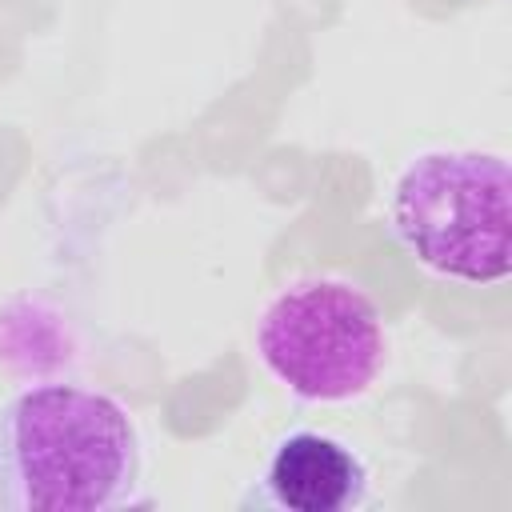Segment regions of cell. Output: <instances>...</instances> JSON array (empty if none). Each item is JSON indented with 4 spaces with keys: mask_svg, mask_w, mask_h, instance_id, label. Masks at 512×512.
<instances>
[{
    "mask_svg": "<svg viewBox=\"0 0 512 512\" xmlns=\"http://www.w3.org/2000/svg\"><path fill=\"white\" fill-rule=\"evenodd\" d=\"M148 504L132 412L96 388L32 384L0 404L4 512H120Z\"/></svg>",
    "mask_w": 512,
    "mask_h": 512,
    "instance_id": "obj_1",
    "label": "cell"
},
{
    "mask_svg": "<svg viewBox=\"0 0 512 512\" xmlns=\"http://www.w3.org/2000/svg\"><path fill=\"white\" fill-rule=\"evenodd\" d=\"M508 164L480 148H428L404 164L388 196V228L428 272L500 284L512 268Z\"/></svg>",
    "mask_w": 512,
    "mask_h": 512,
    "instance_id": "obj_2",
    "label": "cell"
},
{
    "mask_svg": "<svg viewBox=\"0 0 512 512\" xmlns=\"http://www.w3.org/2000/svg\"><path fill=\"white\" fill-rule=\"evenodd\" d=\"M256 352L276 384L308 404L364 396L388 360V328L368 292L340 276H304L256 320Z\"/></svg>",
    "mask_w": 512,
    "mask_h": 512,
    "instance_id": "obj_3",
    "label": "cell"
},
{
    "mask_svg": "<svg viewBox=\"0 0 512 512\" xmlns=\"http://www.w3.org/2000/svg\"><path fill=\"white\" fill-rule=\"evenodd\" d=\"M372 504L368 460L336 432L296 428L284 432L260 480L240 496V508L272 512H360Z\"/></svg>",
    "mask_w": 512,
    "mask_h": 512,
    "instance_id": "obj_4",
    "label": "cell"
}]
</instances>
